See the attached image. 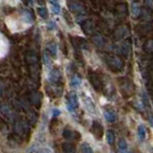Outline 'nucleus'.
<instances>
[{"instance_id":"obj_8","label":"nucleus","mask_w":153,"mask_h":153,"mask_svg":"<svg viewBox=\"0 0 153 153\" xmlns=\"http://www.w3.org/2000/svg\"><path fill=\"white\" fill-rule=\"evenodd\" d=\"M20 0H0V5H8V6L14 7L17 6Z\"/></svg>"},{"instance_id":"obj_14","label":"nucleus","mask_w":153,"mask_h":153,"mask_svg":"<svg viewBox=\"0 0 153 153\" xmlns=\"http://www.w3.org/2000/svg\"><path fill=\"white\" fill-rule=\"evenodd\" d=\"M71 83H72V85L74 86V87H79V86L80 85V83H81V79L79 78V76H75V78L72 79Z\"/></svg>"},{"instance_id":"obj_4","label":"nucleus","mask_w":153,"mask_h":153,"mask_svg":"<svg viewBox=\"0 0 153 153\" xmlns=\"http://www.w3.org/2000/svg\"><path fill=\"white\" fill-rule=\"evenodd\" d=\"M49 4L53 13L55 14H59L61 11V5L59 0H49Z\"/></svg>"},{"instance_id":"obj_17","label":"nucleus","mask_w":153,"mask_h":153,"mask_svg":"<svg viewBox=\"0 0 153 153\" xmlns=\"http://www.w3.org/2000/svg\"><path fill=\"white\" fill-rule=\"evenodd\" d=\"M29 153H38V150L37 149H32Z\"/></svg>"},{"instance_id":"obj_15","label":"nucleus","mask_w":153,"mask_h":153,"mask_svg":"<svg viewBox=\"0 0 153 153\" xmlns=\"http://www.w3.org/2000/svg\"><path fill=\"white\" fill-rule=\"evenodd\" d=\"M59 115H60V111L59 109L53 110V116H54V117H57V116H59Z\"/></svg>"},{"instance_id":"obj_6","label":"nucleus","mask_w":153,"mask_h":153,"mask_svg":"<svg viewBox=\"0 0 153 153\" xmlns=\"http://www.w3.org/2000/svg\"><path fill=\"white\" fill-rule=\"evenodd\" d=\"M146 129L143 126H139L138 127V138L140 141H143L146 139Z\"/></svg>"},{"instance_id":"obj_2","label":"nucleus","mask_w":153,"mask_h":153,"mask_svg":"<svg viewBox=\"0 0 153 153\" xmlns=\"http://www.w3.org/2000/svg\"><path fill=\"white\" fill-rule=\"evenodd\" d=\"M79 102H78V96L75 93H70L68 96V102H67V109L68 111L73 113L75 109L78 107Z\"/></svg>"},{"instance_id":"obj_16","label":"nucleus","mask_w":153,"mask_h":153,"mask_svg":"<svg viewBox=\"0 0 153 153\" xmlns=\"http://www.w3.org/2000/svg\"><path fill=\"white\" fill-rule=\"evenodd\" d=\"M38 153H50L47 149H39L38 150Z\"/></svg>"},{"instance_id":"obj_12","label":"nucleus","mask_w":153,"mask_h":153,"mask_svg":"<svg viewBox=\"0 0 153 153\" xmlns=\"http://www.w3.org/2000/svg\"><path fill=\"white\" fill-rule=\"evenodd\" d=\"M37 13H38V14H39V16H40L42 18H46L47 16H48L47 9H46V8H43V7L38 8V9H37Z\"/></svg>"},{"instance_id":"obj_7","label":"nucleus","mask_w":153,"mask_h":153,"mask_svg":"<svg viewBox=\"0 0 153 153\" xmlns=\"http://www.w3.org/2000/svg\"><path fill=\"white\" fill-rule=\"evenodd\" d=\"M62 148H63V151L65 153H75L76 152L75 146L70 143H64L63 145H62Z\"/></svg>"},{"instance_id":"obj_1","label":"nucleus","mask_w":153,"mask_h":153,"mask_svg":"<svg viewBox=\"0 0 153 153\" xmlns=\"http://www.w3.org/2000/svg\"><path fill=\"white\" fill-rule=\"evenodd\" d=\"M6 25L12 33L23 32L33 25L32 14L27 11H23L10 16L6 18Z\"/></svg>"},{"instance_id":"obj_10","label":"nucleus","mask_w":153,"mask_h":153,"mask_svg":"<svg viewBox=\"0 0 153 153\" xmlns=\"http://www.w3.org/2000/svg\"><path fill=\"white\" fill-rule=\"evenodd\" d=\"M81 153H94L92 147H91L87 143H83L81 145Z\"/></svg>"},{"instance_id":"obj_13","label":"nucleus","mask_w":153,"mask_h":153,"mask_svg":"<svg viewBox=\"0 0 153 153\" xmlns=\"http://www.w3.org/2000/svg\"><path fill=\"white\" fill-rule=\"evenodd\" d=\"M48 51L53 56H56V46L55 44H50L48 45Z\"/></svg>"},{"instance_id":"obj_9","label":"nucleus","mask_w":153,"mask_h":153,"mask_svg":"<svg viewBox=\"0 0 153 153\" xmlns=\"http://www.w3.org/2000/svg\"><path fill=\"white\" fill-rule=\"evenodd\" d=\"M119 149L121 153H126L127 151V143L124 139H121L119 141Z\"/></svg>"},{"instance_id":"obj_3","label":"nucleus","mask_w":153,"mask_h":153,"mask_svg":"<svg viewBox=\"0 0 153 153\" xmlns=\"http://www.w3.org/2000/svg\"><path fill=\"white\" fill-rule=\"evenodd\" d=\"M9 52V41L4 36L3 33H0V59L4 57Z\"/></svg>"},{"instance_id":"obj_11","label":"nucleus","mask_w":153,"mask_h":153,"mask_svg":"<svg viewBox=\"0 0 153 153\" xmlns=\"http://www.w3.org/2000/svg\"><path fill=\"white\" fill-rule=\"evenodd\" d=\"M115 141V135L112 131H107L106 132V142L109 143V145H112Z\"/></svg>"},{"instance_id":"obj_5","label":"nucleus","mask_w":153,"mask_h":153,"mask_svg":"<svg viewBox=\"0 0 153 153\" xmlns=\"http://www.w3.org/2000/svg\"><path fill=\"white\" fill-rule=\"evenodd\" d=\"M103 115H104L105 120H106L108 123H114L115 121H116V114L112 111H110V110L104 111Z\"/></svg>"}]
</instances>
